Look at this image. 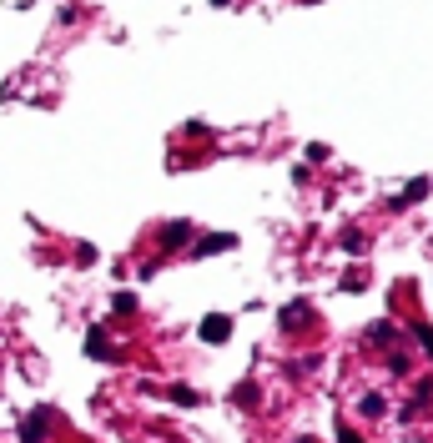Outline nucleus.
Masks as SVG:
<instances>
[{"instance_id": "6", "label": "nucleus", "mask_w": 433, "mask_h": 443, "mask_svg": "<svg viewBox=\"0 0 433 443\" xmlns=\"http://www.w3.org/2000/svg\"><path fill=\"white\" fill-rule=\"evenodd\" d=\"M368 338H373L378 348H388V343L398 338V327H393V322H373V327H368Z\"/></svg>"}, {"instance_id": "10", "label": "nucleus", "mask_w": 433, "mask_h": 443, "mask_svg": "<svg viewBox=\"0 0 433 443\" xmlns=\"http://www.w3.org/2000/svg\"><path fill=\"white\" fill-rule=\"evenodd\" d=\"M116 312H136V297L131 292H116Z\"/></svg>"}, {"instance_id": "5", "label": "nucleus", "mask_w": 433, "mask_h": 443, "mask_svg": "<svg viewBox=\"0 0 433 443\" xmlns=\"http://www.w3.org/2000/svg\"><path fill=\"white\" fill-rule=\"evenodd\" d=\"M358 413H363V418H383V413H388V403H383V393H363V403H358Z\"/></svg>"}, {"instance_id": "7", "label": "nucleus", "mask_w": 433, "mask_h": 443, "mask_svg": "<svg viewBox=\"0 0 433 443\" xmlns=\"http://www.w3.org/2000/svg\"><path fill=\"white\" fill-rule=\"evenodd\" d=\"M217 247H232V237H207V242H197V257H207V252H217Z\"/></svg>"}, {"instance_id": "9", "label": "nucleus", "mask_w": 433, "mask_h": 443, "mask_svg": "<svg viewBox=\"0 0 433 443\" xmlns=\"http://www.w3.org/2000/svg\"><path fill=\"white\" fill-rule=\"evenodd\" d=\"M423 192H428V182H413V187H408V192H403V197H398V202H418V197H423Z\"/></svg>"}, {"instance_id": "4", "label": "nucleus", "mask_w": 433, "mask_h": 443, "mask_svg": "<svg viewBox=\"0 0 433 443\" xmlns=\"http://www.w3.org/2000/svg\"><path fill=\"white\" fill-rule=\"evenodd\" d=\"M40 438H45V413H31L21 428V443H40Z\"/></svg>"}, {"instance_id": "8", "label": "nucleus", "mask_w": 433, "mask_h": 443, "mask_svg": "<svg viewBox=\"0 0 433 443\" xmlns=\"http://www.w3.org/2000/svg\"><path fill=\"white\" fill-rule=\"evenodd\" d=\"M297 322H307V307H283V327H297Z\"/></svg>"}, {"instance_id": "12", "label": "nucleus", "mask_w": 433, "mask_h": 443, "mask_svg": "<svg viewBox=\"0 0 433 443\" xmlns=\"http://www.w3.org/2000/svg\"><path fill=\"white\" fill-rule=\"evenodd\" d=\"M212 6H227V0H212Z\"/></svg>"}, {"instance_id": "1", "label": "nucleus", "mask_w": 433, "mask_h": 443, "mask_svg": "<svg viewBox=\"0 0 433 443\" xmlns=\"http://www.w3.org/2000/svg\"><path fill=\"white\" fill-rule=\"evenodd\" d=\"M202 338H207V343H227V338H232V317H217V312L202 317Z\"/></svg>"}, {"instance_id": "3", "label": "nucleus", "mask_w": 433, "mask_h": 443, "mask_svg": "<svg viewBox=\"0 0 433 443\" xmlns=\"http://www.w3.org/2000/svg\"><path fill=\"white\" fill-rule=\"evenodd\" d=\"M192 237V222H167V227H161V247H182Z\"/></svg>"}, {"instance_id": "2", "label": "nucleus", "mask_w": 433, "mask_h": 443, "mask_svg": "<svg viewBox=\"0 0 433 443\" xmlns=\"http://www.w3.org/2000/svg\"><path fill=\"white\" fill-rule=\"evenodd\" d=\"M86 353H91V358H101V363H111V358H116V348L106 343V332H101V327H91V332H86Z\"/></svg>"}, {"instance_id": "11", "label": "nucleus", "mask_w": 433, "mask_h": 443, "mask_svg": "<svg viewBox=\"0 0 433 443\" xmlns=\"http://www.w3.org/2000/svg\"><path fill=\"white\" fill-rule=\"evenodd\" d=\"M338 443H363V433H353V428H338Z\"/></svg>"}]
</instances>
